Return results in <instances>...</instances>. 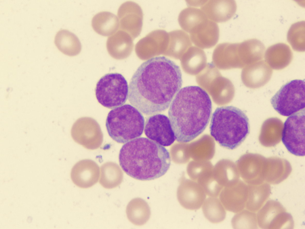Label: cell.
Listing matches in <instances>:
<instances>
[{
  "mask_svg": "<svg viewBox=\"0 0 305 229\" xmlns=\"http://www.w3.org/2000/svg\"><path fill=\"white\" fill-rule=\"evenodd\" d=\"M182 84L180 68L164 56L142 63L132 76L128 87L131 105L147 115L166 110Z\"/></svg>",
  "mask_w": 305,
  "mask_h": 229,
  "instance_id": "obj_1",
  "label": "cell"
},
{
  "mask_svg": "<svg viewBox=\"0 0 305 229\" xmlns=\"http://www.w3.org/2000/svg\"><path fill=\"white\" fill-rule=\"evenodd\" d=\"M212 110L211 99L202 88L190 86L180 89L168 111L176 140L187 142L199 135L208 124Z\"/></svg>",
  "mask_w": 305,
  "mask_h": 229,
  "instance_id": "obj_2",
  "label": "cell"
},
{
  "mask_svg": "<svg viewBox=\"0 0 305 229\" xmlns=\"http://www.w3.org/2000/svg\"><path fill=\"white\" fill-rule=\"evenodd\" d=\"M123 170L137 180H153L164 175L171 163L170 153L162 146L144 137L136 138L124 144L119 155Z\"/></svg>",
  "mask_w": 305,
  "mask_h": 229,
  "instance_id": "obj_3",
  "label": "cell"
},
{
  "mask_svg": "<svg viewBox=\"0 0 305 229\" xmlns=\"http://www.w3.org/2000/svg\"><path fill=\"white\" fill-rule=\"evenodd\" d=\"M210 129L211 136L220 145L233 150L249 134V120L244 112L236 107H219L212 114Z\"/></svg>",
  "mask_w": 305,
  "mask_h": 229,
  "instance_id": "obj_4",
  "label": "cell"
},
{
  "mask_svg": "<svg viewBox=\"0 0 305 229\" xmlns=\"http://www.w3.org/2000/svg\"><path fill=\"white\" fill-rule=\"evenodd\" d=\"M144 124V118L140 112L132 105L126 104L109 112L106 125L113 139L124 143L141 136Z\"/></svg>",
  "mask_w": 305,
  "mask_h": 229,
  "instance_id": "obj_5",
  "label": "cell"
},
{
  "mask_svg": "<svg viewBox=\"0 0 305 229\" xmlns=\"http://www.w3.org/2000/svg\"><path fill=\"white\" fill-rule=\"evenodd\" d=\"M95 93L98 102L105 107L112 109L121 106L128 97L127 81L120 73L106 74L97 83Z\"/></svg>",
  "mask_w": 305,
  "mask_h": 229,
  "instance_id": "obj_6",
  "label": "cell"
},
{
  "mask_svg": "<svg viewBox=\"0 0 305 229\" xmlns=\"http://www.w3.org/2000/svg\"><path fill=\"white\" fill-rule=\"evenodd\" d=\"M305 83L304 79H295L283 85L271 99L274 109L287 117L305 109Z\"/></svg>",
  "mask_w": 305,
  "mask_h": 229,
  "instance_id": "obj_7",
  "label": "cell"
},
{
  "mask_svg": "<svg viewBox=\"0 0 305 229\" xmlns=\"http://www.w3.org/2000/svg\"><path fill=\"white\" fill-rule=\"evenodd\" d=\"M305 110L289 116L284 124L281 140L288 151L297 156L305 154Z\"/></svg>",
  "mask_w": 305,
  "mask_h": 229,
  "instance_id": "obj_8",
  "label": "cell"
},
{
  "mask_svg": "<svg viewBox=\"0 0 305 229\" xmlns=\"http://www.w3.org/2000/svg\"><path fill=\"white\" fill-rule=\"evenodd\" d=\"M258 225L262 229H292L294 222L291 215L278 201H267L257 214Z\"/></svg>",
  "mask_w": 305,
  "mask_h": 229,
  "instance_id": "obj_9",
  "label": "cell"
},
{
  "mask_svg": "<svg viewBox=\"0 0 305 229\" xmlns=\"http://www.w3.org/2000/svg\"><path fill=\"white\" fill-rule=\"evenodd\" d=\"M144 131L148 139L162 146L171 145L175 139L170 120L163 114H157L148 117L144 124Z\"/></svg>",
  "mask_w": 305,
  "mask_h": 229,
  "instance_id": "obj_10",
  "label": "cell"
},
{
  "mask_svg": "<svg viewBox=\"0 0 305 229\" xmlns=\"http://www.w3.org/2000/svg\"><path fill=\"white\" fill-rule=\"evenodd\" d=\"M206 194L197 182L182 177L177 191V197L180 205L186 209L195 210L199 209L204 203Z\"/></svg>",
  "mask_w": 305,
  "mask_h": 229,
  "instance_id": "obj_11",
  "label": "cell"
},
{
  "mask_svg": "<svg viewBox=\"0 0 305 229\" xmlns=\"http://www.w3.org/2000/svg\"><path fill=\"white\" fill-rule=\"evenodd\" d=\"M247 195V184L239 179L224 187L219 196L225 210L237 213L245 208Z\"/></svg>",
  "mask_w": 305,
  "mask_h": 229,
  "instance_id": "obj_12",
  "label": "cell"
},
{
  "mask_svg": "<svg viewBox=\"0 0 305 229\" xmlns=\"http://www.w3.org/2000/svg\"><path fill=\"white\" fill-rule=\"evenodd\" d=\"M219 29L217 23L207 19L194 28L190 32L191 41L201 49L212 47L218 42Z\"/></svg>",
  "mask_w": 305,
  "mask_h": 229,
  "instance_id": "obj_13",
  "label": "cell"
},
{
  "mask_svg": "<svg viewBox=\"0 0 305 229\" xmlns=\"http://www.w3.org/2000/svg\"><path fill=\"white\" fill-rule=\"evenodd\" d=\"M99 168L94 161L84 160L77 163L73 167L71 173L72 180L79 187L90 188L98 181Z\"/></svg>",
  "mask_w": 305,
  "mask_h": 229,
  "instance_id": "obj_14",
  "label": "cell"
},
{
  "mask_svg": "<svg viewBox=\"0 0 305 229\" xmlns=\"http://www.w3.org/2000/svg\"><path fill=\"white\" fill-rule=\"evenodd\" d=\"M236 8L234 0H210L206 1L200 9L208 19L216 23H221L231 19Z\"/></svg>",
  "mask_w": 305,
  "mask_h": 229,
  "instance_id": "obj_15",
  "label": "cell"
},
{
  "mask_svg": "<svg viewBox=\"0 0 305 229\" xmlns=\"http://www.w3.org/2000/svg\"><path fill=\"white\" fill-rule=\"evenodd\" d=\"M132 2L127 1L123 4L119 8L117 16L119 23L120 30L129 34L133 38L137 37L140 34L136 29L141 31L142 25L143 14L139 15L142 12H132Z\"/></svg>",
  "mask_w": 305,
  "mask_h": 229,
  "instance_id": "obj_16",
  "label": "cell"
},
{
  "mask_svg": "<svg viewBox=\"0 0 305 229\" xmlns=\"http://www.w3.org/2000/svg\"><path fill=\"white\" fill-rule=\"evenodd\" d=\"M246 66L243 72L245 73L244 83L248 87L259 88L270 79L272 70L265 61L260 60Z\"/></svg>",
  "mask_w": 305,
  "mask_h": 229,
  "instance_id": "obj_17",
  "label": "cell"
},
{
  "mask_svg": "<svg viewBox=\"0 0 305 229\" xmlns=\"http://www.w3.org/2000/svg\"><path fill=\"white\" fill-rule=\"evenodd\" d=\"M91 118L89 117H83L79 119L75 122L80 126L75 123L72 129L77 130V131L71 130L72 136L78 135L77 136L73 138L76 142L87 148L88 142H89V149H90L89 144H91L90 142L92 144H94L92 142L95 143V141H97L95 139L97 140V135L103 136L102 134H97L102 133L98 124H98L97 123L93 127H92L96 121L95 120H94L90 127H89L93 119H92L90 123Z\"/></svg>",
  "mask_w": 305,
  "mask_h": 229,
  "instance_id": "obj_18",
  "label": "cell"
},
{
  "mask_svg": "<svg viewBox=\"0 0 305 229\" xmlns=\"http://www.w3.org/2000/svg\"><path fill=\"white\" fill-rule=\"evenodd\" d=\"M132 37L127 32L120 30L108 37L106 48L113 58L121 59L126 57L133 49Z\"/></svg>",
  "mask_w": 305,
  "mask_h": 229,
  "instance_id": "obj_19",
  "label": "cell"
},
{
  "mask_svg": "<svg viewBox=\"0 0 305 229\" xmlns=\"http://www.w3.org/2000/svg\"><path fill=\"white\" fill-rule=\"evenodd\" d=\"M265 61L273 69H282L287 66L291 62L293 54L287 45L279 43L269 47L264 56Z\"/></svg>",
  "mask_w": 305,
  "mask_h": 229,
  "instance_id": "obj_20",
  "label": "cell"
},
{
  "mask_svg": "<svg viewBox=\"0 0 305 229\" xmlns=\"http://www.w3.org/2000/svg\"><path fill=\"white\" fill-rule=\"evenodd\" d=\"M213 61L219 66L240 67L239 43H223L218 45L213 54Z\"/></svg>",
  "mask_w": 305,
  "mask_h": 229,
  "instance_id": "obj_21",
  "label": "cell"
},
{
  "mask_svg": "<svg viewBox=\"0 0 305 229\" xmlns=\"http://www.w3.org/2000/svg\"><path fill=\"white\" fill-rule=\"evenodd\" d=\"M247 185L248 195L245 208L256 212L263 206L271 192L270 184L264 182L258 185Z\"/></svg>",
  "mask_w": 305,
  "mask_h": 229,
  "instance_id": "obj_22",
  "label": "cell"
},
{
  "mask_svg": "<svg viewBox=\"0 0 305 229\" xmlns=\"http://www.w3.org/2000/svg\"><path fill=\"white\" fill-rule=\"evenodd\" d=\"M92 25L95 31L105 36H111L119 27L118 18L113 13L108 11L98 13L93 18Z\"/></svg>",
  "mask_w": 305,
  "mask_h": 229,
  "instance_id": "obj_23",
  "label": "cell"
},
{
  "mask_svg": "<svg viewBox=\"0 0 305 229\" xmlns=\"http://www.w3.org/2000/svg\"><path fill=\"white\" fill-rule=\"evenodd\" d=\"M126 212L128 220L137 226L145 224L151 215L150 208L147 203L140 198L133 199L128 204Z\"/></svg>",
  "mask_w": 305,
  "mask_h": 229,
  "instance_id": "obj_24",
  "label": "cell"
},
{
  "mask_svg": "<svg viewBox=\"0 0 305 229\" xmlns=\"http://www.w3.org/2000/svg\"><path fill=\"white\" fill-rule=\"evenodd\" d=\"M54 42L61 52L68 56L77 55L81 51V45L78 37L66 29L61 30L57 32Z\"/></svg>",
  "mask_w": 305,
  "mask_h": 229,
  "instance_id": "obj_25",
  "label": "cell"
},
{
  "mask_svg": "<svg viewBox=\"0 0 305 229\" xmlns=\"http://www.w3.org/2000/svg\"><path fill=\"white\" fill-rule=\"evenodd\" d=\"M169 39L168 34L165 31H154L138 42L135 46V50H161L163 51L167 49Z\"/></svg>",
  "mask_w": 305,
  "mask_h": 229,
  "instance_id": "obj_26",
  "label": "cell"
},
{
  "mask_svg": "<svg viewBox=\"0 0 305 229\" xmlns=\"http://www.w3.org/2000/svg\"><path fill=\"white\" fill-rule=\"evenodd\" d=\"M100 172L99 183L105 188H115L123 181V173L115 163L110 162L104 164L101 167Z\"/></svg>",
  "mask_w": 305,
  "mask_h": 229,
  "instance_id": "obj_27",
  "label": "cell"
},
{
  "mask_svg": "<svg viewBox=\"0 0 305 229\" xmlns=\"http://www.w3.org/2000/svg\"><path fill=\"white\" fill-rule=\"evenodd\" d=\"M202 211L206 218L213 223H220L226 217L225 209L217 197H210L205 199L202 205Z\"/></svg>",
  "mask_w": 305,
  "mask_h": 229,
  "instance_id": "obj_28",
  "label": "cell"
},
{
  "mask_svg": "<svg viewBox=\"0 0 305 229\" xmlns=\"http://www.w3.org/2000/svg\"><path fill=\"white\" fill-rule=\"evenodd\" d=\"M207 19L201 9L188 7L180 12L178 20L182 29L190 33L194 28Z\"/></svg>",
  "mask_w": 305,
  "mask_h": 229,
  "instance_id": "obj_29",
  "label": "cell"
},
{
  "mask_svg": "<svg viewBox=\"0 0 305 229\" xmlns=\"http://www.w3.org/2000/svg\"><path fill=\"white\" fill-rule=\"evenodd\" d=\"M169 42L167 49L172 50L180 55L185 52L192 45L188 34L182 30H176L168 33Z\"/></svg>",
  "mask_w": 305,
  "mask_h": 229,
  "instance_id": "obj_30",
  "label": "cell"
},
{
  "mask_svg": "<svg viewBox=\"0 0 305 229\" xmlns=\"http://www.w3.org/2000/svg\"><path fill=\"white\" fill-rule=\"evenodd\" d=\"M305 21L292 24L287 33V40L293 49L297 51H305Z\"/></svg>",
  "mask_w": 305,
  "mask_h": 229,
  "instance_id": "obj_31",
  "label": "cell"
},
{
  "mask_svg": "<svg viewBox=\"0 0 305 229\" xmlns=\"http://www.w3.org/2000/svg\"><path fill=\"white\" fill-rule=\"evenodd\" d=\"M234 215L231 221L234 229H257L258 223L257 214L247 209H244Z\"/></svg>",
  "mask_w": 305,
  "mask_h": 229,
  "instance_id": "obj_32",
  "label": "cell"
},
{
  "mask_svg": "<svg viewBox=\"0 0 305 229\" xmlns=\"http://www.w3.org/2000/svg\"><path fill=\"white\" fill-rule=\"evenodd\" d=\"M185 52L183 61L185 64L191 67H200L205 63L206 55L202 49L191 46Z\"/></svg>",
  "mask_w": 305,
  "mask_h": 229,
  "instance_id": "obj_33",
  "label": "cell"
}]
</instances>
